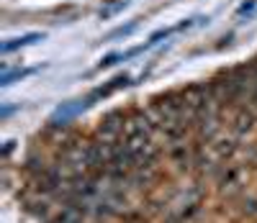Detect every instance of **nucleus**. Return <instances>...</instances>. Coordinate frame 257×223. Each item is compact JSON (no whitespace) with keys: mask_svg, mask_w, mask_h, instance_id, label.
<instances>
[{"mask_svg":"<svg viewBox=\"0 0 257 223\" xmlns=\"http://www.w3.org/2000/svg\"><path fill=\"white\" fill-rule=\"evenodd\" d=\"M41 39H44L41 34H26V36L11 39V41L3 44V54H11V52H16V49H21V47H29V44H34V41H41Z\"/></svg>","mask_w":257,"mask_h":223,"instance_id":"f257e3e1","label":"nucleus"},{"mask_svg":"<svg viewBox=\"0 0 257 223\" xmlns=\"http://www.w3.org/2000/svg\"><path fill=\"white\" fill-rule=\"evenodd\" d=\"M128 3H132V0H108V6L100 11V18H111V16H116V13L123 11Z\"/></svg>","mask_w":257,"mask_h":223,"instance_id":"f03ea898","label":"nucleus"},{"mask_svg":"<svg viewBox=\"0 0 257 223\" xmlns=\"http://www.w3.org/2000/svg\"><path fill=\"white\" fill-rule=\"evenodd\" d=\"M137 26H139V24H137V21H132V24H128V26H121V29H116V31H111V34H108V36H105V39H108V41H111V39H118V36H128V34H132V31H134Z\"/></svg>","mask_w":257,"mask_h":223,"instance_id":"7ed1b4c3","label":"nucleus"},{"mask_svg":"<svg viewBox=\"0 0 257 223\" xmlns=\"http://www.w3.org/2000/svg\"><path fill=\"white\" fill-rule=\"evenodd\" d=\"M34 70H18V72H6L3 75V85H11L13 80H18V77H26V75H31Z\"/></svg>","mask_w":257,"mask_h":223,"instance_id":"20e7f679","label":"nucleus"}]
</instances>
